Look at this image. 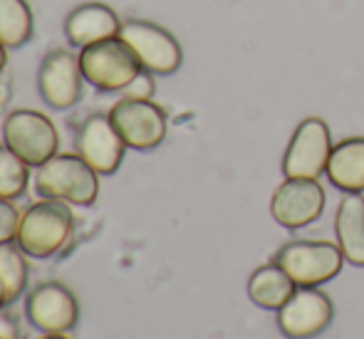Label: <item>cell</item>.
<instances>
[{
	"mask_svg": "<svg viewBox=\"0 0 364 339\" xmlns=\"http://www.w3.org/2000/svg\"><path fill=\"white\" fill-rule=\"evenodd\" d=\"M28 183L30 166L3 144L0 146V198L15 201V198H20L25 193Z\"/></svg>",
	"mask_w": 364,
	"mask_h": 339,
	"instance_id": "obj_20",
	"label": "cell"
},
{
	"mask_svg": "<svg viewBox=\"0 0 364 339\" xmlns=\"http://www.w3.org/2000/svg\"><path fill=\"white\" fill-rule=\"evenodd\" d=\"M0 282L5 285L8 305H13L28 287V263L18 243L0 245Z\"/></svg>",
	"mask_w": 364,
	"mask_h": 339,
	"instance_id": "obj_19",
	"label": "cell"
},
{
	"mask_svg": "<svg viewBox=\"0 0 364 339\" xmlns=\"http://www.w3.org/2000/svg\"><path fill=\"white\" fill-rule=\"evenodd\" d=\"M297 287H320L335 280L345 263L340 245L327 240H292L275 253V260Z\"/></svg>",
	"mask_w": 364,
	"mask_h": 339,
	"instance_id": "obj_5",
	"label": "cell"
},
{
	"mask_svg": "<svg viewBox=\"0 0 364 339\" xmlns=\"http://www.w3.org/2000/svg\"><path fill=\"white\" fill-rule=\"evenodd\" d=\"M122 20L114 13V8L105 3H85L75 8L65 20V35L70 45L75 48H87V45L102 43V40L119 38Z\"/></svg>",
	"mask_w": 364,
	"mask_h": 339,
	"instance_id": "obj_14",
	"label": "cell"
},
{
	"mask_svg": "<svg viewBox=\"0 0 364 339\" xmlns=\"http://www.w3.org/2000/svg\"><path fill=\"white\" fill-rule=\"evenodd\" d=\"M154 90H156V85H154L151 72L141 70V75L136 77V80L132 82V85L127 87V90L122 92V95H124V97H132V99H151Z\"/></svg>",
	"mask_w": 364,
	"mask_h": 339,
	"instance_id": "obj_22",
	"label": "cell"
},
{
	"mask_svg": "<svg viewBox=\"0 0 364 339\" xmlns=\"http://www.w3.org/2000/svg\"><path fill=\"white\" fill-rule=\"evenodd\" d=\"M332 300L320 287H297L278 310V327L288 339H312L330 327Z\"/></svg>",
	"mask_w": 364,
	"mask_h": 339,
	"instance_id": "obj_11",
	"label": "cell"
},
{
	"mask_svg": "<svg viewBox=\"0 0 364 339\" xmlns=\"http://www.w3.org/2000/svg\"><path fill=\"white\" fill-rule=\"evenodd\" d=\"M325 210V188L317 178H285L273 193L270 213L275 223L288 230H300L315 223Z\"/></svg>",
	"mask_w": 364,
	"mask_h": 339,
	"instance_id": "obj_10",
	"label": "cell"
},
{
	"mask_svg": "<svg viewBox=\"0 0 364 339\" xmlns=\"http://www.w3.org/2000/svg\"><path fill=\"white\" fill-rule=\"evenodd\" d=\"M109 122L119 136L124 139L127 149L134 151H154L166 139L168 119L166 112L151 99H132L122 97L109 109Z\"/></svg>",
	"mask_w": 364,
	"mask_h": 339,
	"instance_id": "obj_6",
	"label": "cell"
},
{
	"mask_svg": "<svg viewBox=\"0 0 364 339\" xmlns=\"http://www.w3.org/2000/svg\"><path fill=\"white\" fill-rule=\"evenodd\" d=\"M119 38L129 45L139 65L151 75H173L181 68V45L161 25H154L149 20H127L122 23Z\"/></svg>",
	"mask_w": 364,
	"mask_h": 339,
	"instance_id": "obj_7",
	"label": "cell"
},
{
	"mask_svg": "<svg viewBox=\"0 0 364 339\" xmlns=\"http://www.w3.org/2000/svg\"><path fill=\"white\" fill-rule=\"evenodd\" d=\"M80 68L85 82L100 92H124L144 70L122 38H109L82 48Z\"/></svg>",
	"mask_w": 364,
	"mask_h": 339,
	"instance_id": "obj_3",
	"label": "cell"
},
{
	"mask_svg": "<svg viewBox=\"0 0 364 339\" xmlns=\"http://www.w3.org/2000/svg\"><path fill=\"white\" fill-rule=\"evenodd\" d=\"M38 339H70L68 335H43V337H38Z\"/></svg>",
	"mask_w": 364,
	"mask_h": 339,
	"instance_id": "obj_25",
	"label": "cell"
},
{
	"mask_svg": "<svg viewBox=\"0 0 364 339\" xmlns=\"http://www.w3.org/2000/svg\"><path fill=\"white\" fill-rule=\"evenodd\" d=\"M5 307H8V295H5V285L0 282V312H3Z\"/></svg>",
	"mask_w": 364,
	"mask_h": 339,
	"instance_id": "obj_23",
	"label": "cell"
},
{
	"mask_svg": "<svg viewBox=\"0 0 364 339\" xmlns=\"http://www.w3.org/2000/svg\"><path fill=\"white\" fill-rule=\"evenodd\" d=\"M337 245L350 265L364 268V196L347 193L335 215Z\"/></svg>",
	"mask_w": 364,
	"mask_h": 339,
	"instance_id": "obj_15",
	"label": "cell"
},
{
	"mask_svg": "<svg viewBox=\"0 0 364 339\" xmlns=\"http://www.w3.org/2000/svg\"><path fill=\"white\" fill-rule=\"evenodd\" d=\"M5 63H8V55H5V45L0 43V72L5 70Z\"/></svg>",
	"mask_w": 364,
	"mask_h": 339,
	"instance_id": "obj_24",
	"label": "cell"
},
{
	"mask_svg": "<svg viewBox=\"0 0 364 339\" xmlns=\"http://www.w3.org/2000/svg\"><path fill=\"white\" fill-rule=\"evenodd\" d=\"M35 20L28 0H0V43L5 48H23L33 38Z\"/></svg>",
	"mask_w": 364,
	"mask_h": 339,
	"instance_id": "obj_18",
	"label": "cell"
},
{
	"mask_svg": "<svg viewBox=\"0 0 364 339\" xmlns=\"http://www.w3.org/2000/svg\"><path fill=\"white\" fill-rule=\"evenodd\" d=\"M295 290H297V285L292 282V277L280 268L278 263L260 265L248 280L250 300H253L258 307H263V310L278 312L280 307L290 300Z\"/></svg>",
	"mask_w": 364,
	"mask_h": 339,
	"instance_id": "obj_17",
	"label": "cell"
},
{
	"mask_svg": "<svg viewBox=\"0 0 364 339\" xmlns=\"http://www.w3.org/2000/svg\"><path fill=\"white\" fill-rule=\"evenodd\" d=\"M327 178L345 193H364V136H352L332 146Z\"/></svg>",
	"mask_w": 364,
	"mask_h": 339,
	"instance_id": "obj_16",
	"label": "cell"
},
{
	"mask_svg": "<svg viewBox=\"0 0 364 339\" xmlns=\"http://www.w3.org/2000/svg\"><path fill=\"white\" fill-rule=\"evenodd\" d=\"M3 141L30 168H40L58 156L60 134L48 114L35 109H15L3 124Z\"/></svg>",
	"mask_w": 364,
	"mask_h": 339,
	"instance_id": "obj_4",
	"label": "cell"
},
{
	"mask_svg": "<svg viewBox=\"0 0 364 339\" xmlns=\"http://www.w3.org/2000/svg\"><path fill=\"white\" fill-rule=\"evenodd\" d=\"M75 233V213L70 203L43 198L23 213L18 230V248L28 258L48 260L68 245Z\"/></svg>",
	"mask_w": 364,
	"mask_h": 339,
	"instance_id": "obj_1",
	"label": "cell"
},
{
	"mask_svg": "<svg viewBox=\"0 0 364 339\" xmlns=\"http://www.w3.org/2000/svg\"><path fill=\"white\" fill-rule=\"evenodd\" d=\"M75 149L100 176H112L124 161L127 144L109 122V114H92L77 131Z\"/></svg>",
	"mask_w": 364,
	"mask_h": 339,
	"instance_id": "obj_13",
	"label": "cell"
},
{
	"mask_svg": "<svg viewBox=\"0 0 364 339\" xmlns=\"http://www.w3.org/2000/svg\"><path fill=\"white\" fill-rule=\"evenodd\" d=\"M0 339H13V337H8V335H3V332H0Z\"/></svg>",
	"mask_w": 364,
	"mask_h": 339,
	"instance_id": "obj_26",
	"label": "cell"
},
{
	"mask_svg": "<svg viewBox=\"0 0 364 339\" xmlns=\"http://www.w3.org/2000/svg\"><path fill=\"white\" fill-rule=\"evenodd\" d=\"M25 315L43 335H68L80 322V300L63 282H40L25 297Z\"/></svg>",
	"mask_w": 364,
	"mask_h": 339,
	"instance_id": "obj_8",
	"label": "cell"
},
{
	"mask_svg": "<svg viewBox=\"0 0 364 339\" xmlns=\"http://www.w3.org/2000/svg\"><path fill=\"white\" fill-rule=\"evenodd\" d=\"M82 68L80 55L70 50H53L45 55L38 72V92L50 109H73L82 99Z\"/></svg>",
	"mask_w": 364,
	"mask_h": 339,
	"instance_id": "obj_12",
	"label": "cell"
},
{
	"mask_svg": "<svg viewBox=\"0 0 364 339\" xmlns=\"http://www.w3.org/2000/svg\"><path fill=\"white\" fill-rule=\"evenodd\" d=\"M20 220H23V213L15 208V203L8 198H0V245L18 240Z\"/></svg>",
	"mask_w": 364,
	"mask_h": 339,
	"instance_id": "obj_21",
	"label": "cell"
},
{
	"mask_svg": "<svg viewBox=\"0 0 364 339\" xmlns=\"http://www.w3.org/2000/svg\"><path fill=\"white\" fill-rule=\"evenodd\" d=\"M332 154L330 127L320 117H310L297 124L283 156L285 178H320L327 171Z\"/></svg>",
	"mask_w": 364,
	"mask_h": 339,
	"instance_id": "obj_9",
	"label": "cell"
},
{
	"mask_svg": "<svg viewBox=\"0 0 364 339\" xmlns=\"http://www.w3.org/2000/svg\"><path fill=\"white\" fill-rule=\"evenodd\" d=\"M35 191L43 198L65 201L80 208L95 205L100 196V173L80 154H58L35 173Z\"/></svg>",
	"mask_w": 364,
	"mask_h": 339,
	"instance_id": "obj_2",
	"label": "cell"
}]
</instances>
